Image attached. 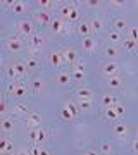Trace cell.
<instances>
[{
	"label": "cell",
	"mask_w": 138,
	"mask_h": 155,
	"mask_svg": "<svg viewBox=\"0 0 138 155\" xmlns=\"http://www.w3.org/2000/svg\"><path fill=\"white\" fill-rule=\"evenodd\" d=\"M5 47H7L9 52H21L22 50V41L17 38V36H11V38L7 40Z\"/></svg>",
	"instance_id": "6da1fadb"
},
{
	"label": "cell",
	"mask_w": 138,
	"mask_h": 155,
	"mask_svg": "<svg viewBox=\"0 0 138 155\" xmlns=\"http://www.w3.org/2000/svg\"><path fill=\"white\" fill-rule=\"evenodd\" d=\"M35 21L38 22V24H42V26H45V24H50V22H52V17H50L49 12L38 11L36 14H35Z\"/></svg>",
	"instance_id": "7a4b0ae2"
},
{
	"label": "cell",
	"mask_w": 138,
	"mask_h": 155,
	"mask_svg": "<svg viewBox=\"0 0 138 155\" xmlns=\"http://www.w3.org/2000/svg\"><path fill=\"white\" fill-rule=\"evenodd\" d=\"M50 28H52V31L57 33V35H64L66 33V26H64V21H62V19H52Z\"/></svg>",
	"instance_id": "3957f363"
},
{
	"label": "cell",
	"mask_w": 138,
	"mask_h": 155,
	"mask_svg": "<svg viewBox=\"0 0 138 155\" xmlns=\"http://www.w3.org/2000/svg\"><path fill=\"white\" fill-rule=\"evenodd\" d=\"M117 64L116 62H107V64H104V67H102V71H104V74H107L109 78L112 76H117Z\"/></svg>",
	"instance_id": "277c9868"
},
{
	"label": "cell",
	"mask_w": 138,
	"mask_h": 155,
	"mask_svg": "<svg viewBox=\"0 0 138 155\" xmlns=\"http://www.w3.org/2000/svg\"><path fill=\"white\" fill-rule=\"evenodd\" d=\"M49 61L54 67H59L66 59H64V54H62V52H55V54H50L49 55Z\"/></svg>",
	"instance_id": "5b68a950"
},
{
	"label": "cell",
	"mask_w": 138,
	"mask_h": 155,
	"mask_svg": "<svg viewBox=\"0 0 138 155\" xmlns=\"http://www.w3.org/2000/svg\"><path fill=\"white\" fill-rule=\"evenodd\" d=\"M17 28H19V31H21V33H24V35H35L33 24H31L29 21H21L19 24H17Z\"/></svg>",
	"instance_id": "8992f818"
},
{
	"label": "cell",
	"mask_w": 138,
	"mask_h": 155,
	"mask_svg": "<svg viewBox=\"0 0 138 155\" xmlns=\"http://www.w3.org/2000/svg\"><path fill=\"white\" fill-rule=\"evenodd\" d=\"M78 33L81 35V36H88L90 33H92V28H90V22H86V21H81L79 24H78Z\"/></svg>",
	"instance_id": "52a82bcc"
},
{
	"label": "cell",
	"mask_w": 138,
	"mask_h": 155,
	"mask_svg": "<svg viewBox=\"0 0 138 155\" xmlns=\"http://www.w3.org/2000/svg\"><path fill=\"white\" fill-rule=\"evenodd\" d=\"M69 81H71V74L66 71H62L57 74V84H61V86H66V84H69Z\"/></svg>",
	"instance_id": "ba28073f"
},
{
	"label": "cell",
	"mask_w": 138,
	"mask_h": 155,
	"mask_svg": "<svg viewBox=\"0 0 138 155\" xmlns=\"http://www.w3.org/2000/svg\"><path fill=\"white\" fill-rule=\"evenodd\" d=\"M78 97H79V100H92L93 98V91L90 88H79L78 90Z\"/></svg>",
	"instance_id": "9c48e42d"
},
{
	"label": "cell",
	"mask_w": 138,
	"mask_h": 155,
	"mask_svg": "<svg viewBox=\"0 0 138 155\" xmlns=\"http://www.w3.org/2000/svg\"><path fill=\"white\" fill-rule=\"evenodd\" d=\"M12 150V141L7 138H0V152L2 153H7V152H11Z\"/></svg>",
	"instance_id": "30bf717a"
},
{
	"label": "cell",
	"mask_w": 138,
	"mask_h": 155,
	"mask_svg": "<svg viewBox=\"0 0 138 155\" xmlns=\"http://www.w3.org/2000/svg\"><path fill=\"white\" fill-rule=\"evenodd\" d=\"M64 59H66L69 64H74V62L78 61V54L72 48H67L66 52H64Z\"/></svg>",
	"instance_id": "8fae6325"
},
{
	"label": "cell",
	"mask_w": 138,
	"mask_h": 155,
	"mask_svg": "<svg viewBox=\"0 0 138 155\" xmlns=\"http://www.w3.org/2000/svg\"><path fill=\"white\" fill-rule=\"evenodd\" d=\"M90 28H92V31H100V29L104 28L102 19H100V17H93V19L90 21Z\"/></svg>",
	"instance_id": "7c38bea8"
},
{
	"label": "cell",
	"mask_w": 138,
	"mask_h": 155,
	"mask_svg": "<svg viewBox=\"0 0 138 155\" xmlns=\"http://www.w3.org/2000/svg\"><path fill=\"white\" fill-rule=\"evenodd\" d=\"M42 45H43V38H42V35H38V33L31 35V47H35V48H40Z\"/></svg>",
	"instance_id": "4fadbf2b"
},
{
	"label": "cell",
	"mask_w": 138,
	"mask_h": 155,
	"mask_svg": "<svg viewBox=\"0 0 138 155\" xmlns=\"http://www.w3.org/2000/svg\"><path fill=\"white\" fill-rule=\"evenodd\" d=\"M114 133H116L117 136H126L128 126H126V124H123V122H119V124H116V126H114Z\"/></svg>",
	"instance_id": "5bb4252c"
},
{
	"label": "cell",
	"mask_w": 138,
	"mask_h": 155,
	"mask_svg": "<svg viewBox=\"0 0 138 155\" xmlns=\"http://www.w3.org/2000/svg\"><path fill=\"white\" fill-rule=\"evenodd\" d=\"M40 122H42V121H40L38 114H29V116H28V124H29L31 127H38Z\"/></svg>",
	"instance_id": "9a60e30c"
},
{
	"label": "cell",
	"mask_w": 138,
	"mask_h": 155,
	"mask_svg": "<svg viewBox=\"0 0 138 155\" xmlns=\"http://www.w3.org/2000/svg\"><path fill=\"white\" fill-rule=\"evenodd\" d=\"M102 104L109 109V107H114L117 102H116V98H114L112 95H104V97H102Z\"/></svg>",
	"instance_id": "2e32d148"
},
{
	"label": "cell",
	"mask_w": 138,
	"mask_h": 155,
	"mask_svg": "<svg viewBox=\"0 0 138 155\" xmlns=\"http://www.w3.org/2000/svg\"><path fill=\"white\" fill-rule=\"evenodd\" d=\"M95 41L92 38H88V36H86V38H83V50H86V52H92V50L95 48Z\"/></svg>",
	"instance_id": "e0dca14e"
},
{
	"label": "cell",
	"mask_w": 138,
	"mask_h": 155,
	"mask_svg": "<svg viewBox=\"0 0 138 155\" xmlns=\"http://www.w3.org/2000/svg\"><path fill=\"white\" fill-rule=\"evenodd\" d=\"M24 11H26V4L24 2H14V5H12V12L14 14H22Z\"/></svg>",
	"instance_id": "ac0fdd59"
},
{
	"label": "cell",
	"mask_w": 138,
	"mask_h": 155,
	"mask_svg": "<svg viewBox=\"0 0 138 155\" xmlns=\"http://www.w3.org/2000/svg\"><path fill=\"white\" fill-rule=\"evenodd\" d=\"M114 26H116L117 31H123V29H126L128 28V22L124 17H117L116 21H114Z\"/></svg>",
	"instance_id": "d6986e66"
},
{
	"label": "cell",
	"mask_w": 138,
	"mask_h": 155,
	"mask_svg": "<svg viewBox=\"0 0 138 155\" xmlns=\"http://www.w3.org/2000/svg\"><path fill=\"white\" fill-rule=\"evenodd\" d=\"M0 129H4V131H12L14 129V122L11 119H4V121L0 122Z\"/></svg>",
	"instance_id": "ffe728a7"
},
{
	"label": "cell",
	"mask_w": 138,
	"mask_h": 155,
	"mask_svg": "<svg viewBox=\"0 0 138 155\" xmlns=\"http://www.w3.org/2000/svg\"><path fill=\"white\" fill-rule=\"evenodd\" d=\"M47 140V133L43 127H36V143H43Z\"/></svg>",
	"instance_id": "44dd1931"
},
{
	"label": "cell",
	"mask_w": 138,
	"mask_h": 155,
	"mask_svg": "<svg viewBox=\"0 0 138 155\" xmlns=\"http://www.w3.org/2000/svg\"><path fill=\"white\" fill-rule=\"evenodd\" d=\"M105 55L110 57V59H114V57L119 55V50H117L116 47H112V45H110V47H107V48H105Z\"/></svg>",
	"instance_id": "7402d4cb"
},
{
	"label": "cell",
	"mask_w": 138,
	"mask_h": 155,
	"mask_svg": "<svg viewBox=\"0 0 138 155\" xmlns=\"http://www.w3.org/2000/svg\"><path fill=\"white\" fill-rule=\"evenodd\" d=\"M105 117H107V119H109V121H114V119H117V112H116V109H114V107H109V109H107V110H105Z\"/></svg>",
	"instance_id": "603a6c76"
},
{
	"label": "cell",
	"mask_w": 138,
	"mask_h": 155,
	"mask_svg": "<svg viewBox=\"0 0 138 155\" xmlns=\"http://www.w3.org/2000/svg\"><path fill=\"white\" fill-rule=\"evenodd\" d=\"M14 67H16V71H17V74H19V76H22V74H26L28 66L24 64V62H16V64H14Z\"/></svg>",
	"instance_id": "cb8c5ba5"
},
{
	"label": "cell",
	"mask_w": 138,
	"mask_h": 155,
	"mask_svg": "<svg viewBox=\"0 0 138 155\" xmlns=\"http://www.w3.org/2000/svg\"><path fill=\"white\" fill-rule=\"evenodd\" d=\"M26 93H28V88H24V86H19V84H17L16 91H14V97H16V98H22Z\"/></svg>",
	"instance_id": "d4e9b609"
},
{
	"label": "cell",
	"mask_w": 138,
	"mask_h": 155,
	"mask_svg": "<svg viewBox=\"0 0 138 155\" xmlns=\"http://www.w3.org/2000/svg\"><path fill=\"white\" fill-rule=\"evenodd\" d=\"M78 17H79V12H78V9H76V7H72V5H71V9H69V16H67V19H69V21H76Z\"/></svg>",
	"instance_id": "484cf974"
},
{
	"label": "cell",
	"mask_w": 138,
	"mask_h": 155,
	"mask_svg": "<svg viewBox=\"0 0 138 155\" xmlns=\"http://www.w3.org/2000/svg\"><path fill=\"white\" fill-rule=\"evenodd\" d=\"M109 86L110 88H119V86H121V79H119L117 76L109 78Z\"/></svg>",
	"instance_id": "4316f807"
},
{
	"label": "cell",
	"mask_w": 138,
	"mask_h": 155,
	"mask_svg": "<svg viewBox=\"0 0 138 155\" xmlns=\"http://www.w3.org/2000/svg\"><path fill=\"white\" fill-rule=\"evenodd\" d=\"M109 41L110 43H117V41H121V35H119V31H112V33H109Z\"/></svg>",
	"instance_id": "83f0119b"
},
{
	"label": "cell",
	"mask_w": 138,
	"mask_h": 155,
	"mask_svg": "<svg viewBox=\"0 0 138 155\" xmlns=\"http://www.w3.org/2000/svg\"><path fill=\"white\" fill-rule=\"evenodd\" d=\"M61 117L64 119V121H71V119H74V116H72L69 110H67V107H64V109L61 110Z\"/></svg>",
	"instance_id": "f1b7e54d"
},
{
	"label": "cell",
	"mask_w": 138,
	"mask_h": 155,
	"mask_svg": "<svg viewBox=\"0 0 138 155\" xmlns=\"http://www.w3.org/2000/svg\"><path fill=\"white\" fill-rule=\"evenodd\" d=\"M79 109L81 110H90L92 109V100H79Z\"/></svg>",
	"instance_id": "f546056e"
},
{
	"label": "cell",
	"mask_w": 138,
	"mask_h": 155,
	"mask_svg": "<svg viewBox=\"0 0 138 155\" xmlns=\"http://www.w3.org/2000/svg\"><path fill=\"white\" fill-rule=\"evenodd\" d=\"M124 48H126V50H135V48H136V41L131 40V38L124 40Z\"/></svg>",
	"instance_id": "4dcf8cb0"
},
{
	"label": "cell",
	"mask_w": 138,
	"mask_h": 155,
	"mask_svg": "<svg viewBox=\"0 0 138 155\" xmlns=\"http://www.w3.org/2000/svg\"><path fill=\"white\" fill-rule=\"evenodd\" d=\"M42 88H43V83H42V79H35L33 83H31V90H33V91H36V93H38Z\"/></svg>",
	"instance_id": "1f68e13d"
},
{
	"label": "cell",
	"mask_w": 138,
	"mask_h": 155,
	"mask_svg": "<svg viewBox=\"0 0 138 155\" xmlns=\"http://www.w3.org/2000/svg\"><path fill=\"white\" fill-rule=\"evenodd\" d=\"M40 7H43V9H50V7L55 5V2H52V0H40L38 2Z\"/></svg>",
	"instance_id": "d6a6232c"
},
{
	"label": "cell",
	"mask_w": 138,
	"mask_h": 155,
	"mask_svg": "<svg viewBox=\"0 0 138 155\" xmlns=\"http://www.w3.org/2000/svg\"><path fill=\"white\" fill-rule=\"evenodd\" d=\"M100 150H102L104 153H110V152H112V145H110L109 141H104V143L100 145Z\"/></svg>",
	"instance_id": "836d02e7"
},
{
	"label": "cell",
	"mask_w": 138,
	"mask_h": 155,
	"mask_svg": "<svg viewBox=\"0 0 138 155\" xmlns=\"http://www.w3.org/2000/svg\"><path fill=\"white\" fill-rule=\"evenodd\" d=\"M72 78H74L76 81H83V78H85V71H72Z\"/></svg>",
	"instance_id": "e575fe53"
},
{
	"label": "cell",
	"mask_w": 138,
	"mask_h": 155,
	"mask_svg": "<svg viewBox=\"0 0 138 155\" xmlns=\"http://www.w3.org/2000/svg\"><path fill=\"white\" fill-rule=\"evenodd\" d=\"M7 76H9V78H17V76H19V74H17V71H16V67H14V66H11L9 69H7Z\"/></svg>",
	"instance_id": "d590c367"
},
{
	"label": "cell",
	"mask_w": 138,
	"mask_h": 155,
	"mask_svg": "<svg viewBox=\"0 0 138 155\" xmlns=\"http://www.w3.org/2000/svg\"><path fill=\"white\" fill-rule=\"evenodd\" d=\"M14 112H24V114H28V107L22 105V104H17V105L14 107Z\"/></svg>",
	"instance_id": "8d00e7d4"
},
{
	"label": "cell",
	"mask_w": 138,
	"mask_h": 155,
	"mask_svg": "<svg viewBox=\"0 0 138 155\" xmlns=\"http://www.w3.org/2000/svg\"><path fill=\"white\" fill-rule=\"evenodd\" d=\"M67 110H69V112H71V114H72V116H74V117H76V114H78V109H76V107H74V104H71V102H69V104H67Z\"/></svg>",
	"instance_id": "74e56055"
},
{
	"label": "cell",
	"mask_w": 138,
	"mask_h": 155,
	"mask_svg": "<svg viewBox=\"0 0 138 155\" xmlns=\"http://www.w3.org/2000/svg\"><path fill=\"white\" fill-rule=\"evenodd\" d=\"M130 36H131V40L138 41V29L136 28H131V29H130Z\"/></svg>",
	"instance_id": "f35d334b"
},
{
	"label": "cell",
	"mask_w": 138,
	"mask_h": 155,
	"mask_svg": "<svg viewBox=\"0 0 138 155\" xmlns=\"http://www.w3.org/2000/svg\"><path fill=\"white\" fill-rule=\"evenodd\" d=\"M86 5H90V7H99V5H102V2H100V0H88V2H86Z\"/></svg>",
	"instance_id": "ab89813d"
},
{
	"label": "cell",
	"mask_w": 138,
	"mask_h": 155,
	"mask_svg": "<svg viewBox=\"0 0 138 155\" xmlns=\"http://www.w3.org/2000/svg\"><path fill=\"white\" fill-rule=\"evenodd\" d=\"M114 109H116L117 116H123V114H124V109H123V107L119 105V104H116V105H114Z\"/></svg>",
	"instance_id": "60d3db41"
},
{
	"label": "cell",
	"mask_w": 138,
	"mask_h": 155,
	"mask_svg": "<svg viewBox=\"0 0 138 155\" xmlns=\"http://www.w3.org/2000/svg\"><path fill=\"white\" fill-rule=\"evenodd\" d=\"M29 138H31L35 143H36V127H33V129L29 131Z\"/></svg>",
	"instance_id": "b9f144b4"
},
{
	"label": "cell",
	"mask_w": 138,
	"mask_h": 155,
	"mask_svg": "<svg viewBox=\"0 0 138 155\" xmlns=\"http://www.w3.org/2000/svg\"><path fill=\"white\" fill-rule=\"evenodd\" d=\"M26 66H28V67H36V61H35L33 57H31V59H28Z\"/></svg>",
	"instance_id": "7bdbcfd3"
},
{
	"label": "cell",
	"mask_w": 138,
	"mask_h": 155,
	"mask_svg": "<svg viewBox=\"0 0 138 155\" xmlns=\"http://www.w3.org/2000/svg\"><path fill=\"white\" fill-rule=\"evenodd\" d=\"M40 150H42L40 147H33V148L29 150V153L31 155H40Z\"/></svg>",
	"instance_id": "ee69618b"
},
{
	"label": "cell",
	"mask_w": 138,
	"mask_h": 155,
	"mask_svg": "<svg viewBox=\"0 0 138 155\" xmlns=\"http://www.w3.org/2000/svg\"><path fill=\"white\" fill-rule=\"evenodd\" d=\"M5 112H7V104L2 102V104H0V114H5Z\"/></svg>",
	"instance_id": "f6af8a7d"
},
{
	"label": "cell",
	"mask_w": 138,
	"mask_h": 155,
	"mask_svg": "<svg viewBox=\"0 0 138 155\" xmlns=\"http://www.w3.org/2000/svg\"><path fill=\"white\" fill-rule=\"evenodd\" d=\"M16 155H31V153H29V150H26V148H21V150H19V152L16 153Z\"/></svg>",
	"instance_id": "bcb514c9"
},
{
	"label": "cell",
	"mask_w": 138,
	"mask_h": 155,
	"mask_svg": "<svg viewBox=\"0 0 138 155\" xmlns=\"http://www.w3.org/2000/svg\"><path fill=\"white\" fill-rule=\"evenodd\" d=\"M133 152H135V153H138V140H135V141H133Z\"/></svg>",
	"instance_id": "7dc6e473"
},
{
	"label": "cell",
	"mask_w": 138,
	"mask_h": 155,
	"mask_svg": "<svg viewBox=\"0 0 138 155\" xmlns=\"http://www.w3.org/2000/svg\"><path fill=\"white\" fill-rule=\"evenodd\" d=\"M40 155H50V152H49V150H43V148H42V150H40Z\"/></svg>",
	"instance_id": "c3c4849f"
},
{
	"label": "cell",
	"mask_w": 138,
	"mask_h": 155,
	"mask_svg": "<svg viewBox=\"0 0 138 155\" xmlns=\"http://www.w3.org/2000/svg\"><path fill=\"white\" fill-rule=\"evenodd\" d=\"M83 155H97V152H93V150H90V152H85Z\"/></svg>",
	"instance_id": "681fc988"
},
{
	"label": "cell",
	"mask_w": 138,
	"mask_h": 155,
	"mask_svg": "<svg viewBox=\"0 0 138 155\" xmlns=\"http://www.w3.org/2000/svg\"><path fill=\"white\" fill-rule=\"evenodd\" d=\"M110 5H114V7H119V5H121V2H110Z\"/></svg>",
	"instance_id": "f907efd6"
},
{
	"label": "cell",
	"mask_w": 138,
	"mask_h": 155,
	"mask_svg": "<svg viewBox=\"0 0 138 155\" xmlns=\"http://www.w3.org/2000/svg\"><path fill=\"white\" fill-rule=\"evenodd\" d=\"M136 140H138V129H136Z\"/></svg>",
	"instance_id": "816d5d0a"
},
{
	"label": "cell",
	"mask_w": 138,
	"mask_h": 155,
	"mask_svg": "<svg viewBox=\"0 0 138 155\" xmlns=\"http://www.w3.org/2000/svg\"><path fill=\"white\" fill-rule=\"evenodd\" d=\"M2 155H11V153H2Z\"/></svg>",
	"instance_id": "f5cc1de1"
}]
</instances>
